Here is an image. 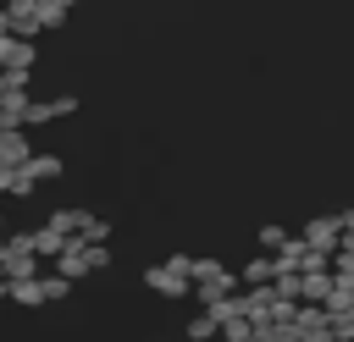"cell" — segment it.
<instances>
[]
</instances>
